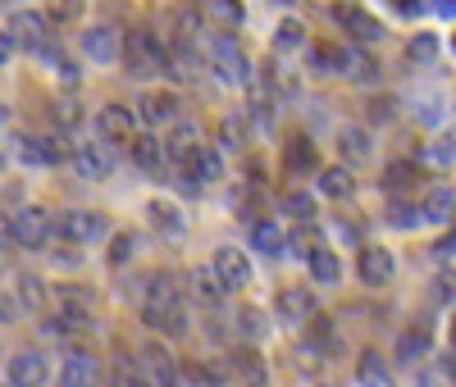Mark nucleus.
Listing matches in <instances>:
<instances>
[{"mask_svg":"<svg viewBox=\"0 0 456 387\" xmlns=\"http://www.w3.org/2000/svg\"><path fill=\"white\" fill-rule=\"evenodd\" d=\"M142 319L156 328V333H165V337H183V333H187V305H183L178 274H151V278H146Z\"/></svg>","mask_w":456,"mask_h":387,"instance_id":"f257e3e1","label":"nucleus"},{"mask_svg":"<svg viewBox=\"0 0 456 387\" xmlns=\"http://www.w3.org/2000/svg\"><path fill=\"white\" fill-rule=\"evenodd\" d=\"M51 228L69 246H92V242H105L110 238V219L101 210H64L51 219Z\"/></svg>","mask_w":456,"mask_h":387,"instance_id":"f03ea898","label":"nucleus"},{"mask_svg":"<svg viewBox=\"0 0 456 387\" xmlns=\"http://www.w3.org/2000/svg\"><path fill=\"white\" fill-rule=\"evenodd\" d=\"M206 55H210V69L224 77V83H233V87L251 83L247 55H242V46H238V36H233V32H215V36H210V46H206Z\"/></svg>","mask_w":456,"mask_h":387,"instance_id":"7ed1b4c3","label":"nucleus"},{"mask_svg":"<svg viewBox=\"0 0 456 387\" xmlns=\"http://www.w3.org/2000/svg\"><path fill=\"white\" fill-rule=\"evenodd\" d=\"M119 60H128V73H133V77H151V73H165L169 51H165L151 32H128Z\"/></svg>","mask_w":456,"mask_h":387,"instance_id":"20e7f679","label":"nucleus"},{"mask_svg":"<svg viewBox=\"0 0 456 387\" xmlns=\"http://www.w3.org/2000/svg\"><path fill=\"white\" fill-rule=\"evenodd\" d=\"M137 119H142L146 128H169V124H178V119H183V101H178V92H165V87L142 92V101H137Z\"/></svg>","mask_w":456,"mask_h":387,"instance_id":"39448f33","label":"nucleus"},{"mask_svg":"<svg viewBox=\"0 0 456 387\" xmlns=\"http://www.w3.org/2000/svg\"><path fill=\"white\" fill-rule=\"evenodd\" d=\"M46 378H51V360L37 351V346H23V351H14L10 365H5V383H10V387H46Z\"/></svg>","mask_w":456,"mask_h":387,"instance_id":"423d86ee","label":"nucleus"},{"mask_svg":"<svg viewBox=\"0 0 456 387\" xmlns=\"http://www.w3.org/2000/svg\"><path fill=\"white\" fill-rule=\"evenodd\" d=\"M10 228H14V246L37 251V246H46V238H51V214L42 206H19L10 214Z\"/></svg>","mask_w":456,"mask_h":387,"instance_id":"0eeeda50","label":"nucleus"},{"mask_svg":"<svg viewBox=\"0 0 456 387\" xmlns=\"http://www.w3.org/2000/svg\"><path fill=\"white\" fill-rule=\"evenodd\" d=\"M83 55H87L92 64H119V55H124V32L110 28V23L87 28V32H83Z\"/></svg>","mask_w":456,"mask_h":387,"instance_id":"6e6552de","label":"nucleus"},{"mask_svg":"<svg viewBox=\"0 0 456 387\" xmlns=\"http://www.w3.org/2000/svg\"><path fill=\"white\" fill-rule=\"evenodd\" d=\"M210 269H215V278L224 283V292H242L251 283V260L238 246H219L215 260H210Z\"/></svg>","mask_w":456,"mask_h":387,"instance_id":"1a4fd4ad","label":"nucleus"},{"mask_svg":"<svg viewBox=\"0 0 456 387\" xmlns=\"http://www.w3.org/2000/svg\"><path fill=\"white\" fill-rule=\"evenodd\" d=\"M69 165H73V173H78L83 182H105L110 173H114V155H110V146H73V155H69Z\"/></svg>","mask_w":456,"mask_h":387,"instance_id":"9d476101","label":"nucleus"},{"mask_svg":"<svg viewBox=\"0 0 456 387\" xmlns=\"http://www.w3.org/2000/svg\"><path fill=\"white\" fill-rule=\"evenodd\" d=\"M333 60H338V77H352V83H374V77H379V64L370 60V51L361 42L333 46Z\"/></svg>","mask_w":456,"mask_h":387,"instance_id":"9b49d317","label":"nucleus"},{"mask_svg":"<svg viewBox=\"0 0 456 387\" xmlns=\"http://www.w3.org/2000/svg\"><path fill=\"white\" fill-rule=\"evenodd\" d=\"M5 32H10V42L23 46V51H46V32L51 28H46V19L37 14V10H14Z\"/></svg>","mask_w":456,"mask_h":387,"instance_id":"f8f14e48","label":"nucleus"},{"mask_svg":"<svg viewBox=\"0 0 456 387\" xmlns=\"http://www.w3.org/2000/svg\"><path fill=\"white\" fill-rule=\"evenodd\" d=\"M137 378H142V387H178V369L160 346H146L137 356Z\"/></svg>","mask_w":456,"mask_h":387,"instance_id":"ddd939ff","label":"nucleus"},{"mask_svg":"<svg viewBox=\"0 0 456 387\" xmlns=\"http://www.w3.org/2000/svg\"><path fill=\"white\" fill-rule=\"evenodd\" d=\"M333 19H338V28L347 36H356V42H379V36H384V23H379L370 10H361V5H338Z\"/></svg>","mask_w":456,"mask_h":387,"instance_id":"4468645a","label":"nucleus"},{"mask_svg":"<svg viewBox=\"0 0 456 387\" xmlns=\"http://www.w3.org/2000/svg\"><path fill=\"white\" fill-rule=\"evenodd\" d=\"M96 133H101L105 141H128V137L137 133V114H133L128 105H105V109L96 114Z\"/></svg>","mask_w":456,"mask_h":387,"instance_id":"2eb2a0df","label":"nucleus"},{"mask_svg":"<svg viewBox=\"0 0 456 387\" xmlns=\"http://www.w3.org/2000/svg\"><path fill=\"white\" fill-rule=\"evenodd\" d=\"M55 305H60V315L73 324V328H87L92 324V292L87 287H55Z\"/></svg>","mask_w":456,"mask_h":387,"instance_id":"dca6fc26","label":"nucleus"},{"mask_svg":"<svg viewBox=\"0 0 456 387\" xmlns=\"http://www.w3.org/2000/svg\"><path fill=\"white\" fill-rule=\"evenodd\" d=\"M311 315H315V296H311L306 287H283V292H279V319H283L288 328L311 324Z\"/></svg>","mask_w":456,"mask_h":387,"instance_id":"f3484780","label":"nucleus"},{"mask_svg":"<svg viewBox=\"0 0 456 387\" xmlns=\"http://www.w3.org/2000/svg\"><path fill=\"white\" fill-rule=\"evenodd\" d=\"M169 128H174V133H169V141H165V160H169V165H187V155L201 146V128L187 124V119H178V124H169Z\"/></svg>","mask_w":456,"mask_h":387,"instance_id":"a211bd4d","label":"nucleus"},{"mask_svg":"<svg viewBox=\"0 0 456 387\" xmlns=\"http://www.w3.org/2000/svg\"><path fill=\"white\" fill-rule=\"evenodd\" d=\"M393 251H384V246H365L361 251V283L365 287H384L388 278H393Z\"/></svg>","mask_w":456,"mask_h":387,"instance_id":"6ab92c4d","label":"nucleus"},{"mask_svg":"<svg viewBox=\"0 0 456 387\" xmlns=\"http://www.w3.org/2000/svg\"><path fill=\"white\" fill-rule=\"evenodd\" d=\"M338 146H342V165H365L370 155H374V137H370V128H361V124H347L338 133Z\"/></svg>","mask_w":456,"mask_h":387,"instance_id":"aec40b11","label":"nucleus"},{"mask_svg":"<svg viewBox=\"0 0 456 387\" xmlns=\"http://www.w3.org/2000/svg\"><path fill=\"white\" fill-rule=\"evenodd\" d=\"M187 173H192L201 187H206V182H219V178H224V155H219V146H206V141H201L192 155H187Z\"/></svg>","mask_w":456,"mask_h":387,"instance_id":"412c9836","label":"nucleus"},{"mask_svg":"<svg viewBox=\"0 0 456 387\" xmlns=\"http://www.w3.org/2000/svg\"><path fill=\"white\" fill-rule=\"evenodd\" d=\"M420 219L425 223H452L456 219V191L452 187H429L420 197Z\"/></svg>","mask_w":456,"mask_h":387,"instance_id":"4be33fe9","label":"nucleus"},{"mask_svg":"<svg viewBox=\"0 0 456 387\" xmlns=\"http://www.w3.org/2000/svg\"><path fill=\"white\" fill-rule=\"evenodd\" d=\"M251 246L260 255H270V260H283L288 255V238H283V228L274 219H256L251 223Z\"/></svg>","mask_w":456,"mask_h":387,"instance_id":"5701e85b","label":"nucleus"},{"mask_svg":"<svg viewBox=\"0 0 456 387\" xmlns=\"http://www.w3.org/2000/svg\"><path fill=\"white\" fill-rule=\"evenodd\" d=\"M96 383V360L87 351H69L60 365V387H92Z\"/></svg>","mask_w":456,"mask_h":387,"instance_id":"b1692460","label":"nucleus"},{"mask_svg":"<svg viewBox=\"0 0 456 387\" xmlns=\"http://www.w3.org/2000/svg\"><path fill=\"white\" fill-rule=\"evenodd\" d=\"M429 356V333L425 328H406L402 342H397V365H411V369H420V360Z\"/></svg>","mask_w":456,"mask_h":387,"instance_id":"393cba45","label":"nucleus"},{"mask_svg":"<svg viewBox=\"0 0 456 387\" xmlns=\"http://www.w3.org/2000/svg\"><path fill=\"white\" fill-rule=\"evenodd\" d=\"M128 150H133V160L142 165V169H151V173H165V146L156 141V137H128Z\"/></svg>","mask_w":456,"mask_h":387,"instance_id":"a878e982","label":"nucleus"},{"mask_svg":"<svg viewBox=\"0 0 456 387\" xmlns=\"http://www.w3.org/2000/svg\"><path fill=\"white\" fill-rule=\"evenodd\" d=\"M146 214L156 219V228L169 232V238H183V232H187V219H183V210H178L174 201H160V197H156V201L146 206Z\"/></svg>","mask_w":456,"mask_h":387,"instance_id":"bb28decb","label":"nucleus"},{"mask_svg":"<svg viewBox=\"0 0 456 387\" xmlns=\"http://www.w3.org/2000/svg\"><path fill=\"white\" fill-rule=\"evenodd\" d=\"M306 264H311V278H315L320 287H333V283H338V274H342V264H338V255H333L329 246H311Z\"/></svg>","mask_w":456,"mask_h":387,"instance_id":"cd10ccee","label":"nucleus"},{"mask_svg":"<svg viewBox=\"0 0 456 387\" xmlns=\"http://www.w3.org/2000/svg\"><path fill=\"white\" fill-rule=\"evenodd\" d=\"M206 14H210L224 32H238V28H242V19H247L242 0H206Z\"/></svg>","mask_w":456,"mask_h":387,"instance_id":"c85d7f7f","label":"nucleus"},{"mask_svg":"<svg viewBox=\"0 0 456 387\" xmlns=\"http://www.w3.org/2000/svg\"><path fill=\"white\" fill-rule=\"evenodd\" d=\"M14 301H19V310H42V305H46V283L37 278V274H19Z\"/></svg>","mask_w":456,"mask_h":387,"instance_id":"c756f323","label":"nucleus"},{"mask_svg":"<svg viewBox=\"0 0 456 387\" xmlns=\"http://www.w3.org/2000/svg\"><path fill=\"white\" fill-rule=\"evenodd\" d=\"M352 169L347 165H333V169H320V191H324V197H352Z\"/></svg>","mask_w":456,"mask_h":387,"instance_id":"7c9ffc66","label":"nucleus"},{"mask_svg":"<svg viewBox=\"0 0 456 387\" xmlns=\"http://www.w3.org/2000/svg\"><path fill=\"white\" fill-rule=\"evenodd\" d=\"M238 333H242L247 342H260L265 333H270V315H265L260 305H242V310H238Z\"/></svg>","mask_w":456,"mask_h":387,"instance_id":"2f4dec72","label":"nucleus"},{"mask_svg":"<svg viewBox=\"0 0 456 387\" xmlns=\"http://www.w3.org/2000/svg\"><path fill=\"white\" fill-rule=\"evenodd\" d=\"M356 378H361V387H393V378H388V365L379 360L374 351H365V356H361V365H356Z\"/></svg>","mask_w":456,"mask_h":387,"instance_id":"473e14b6","label":"nucleus"},{"mask_svg":"<svg viewBox=\"0 0 456 387\" xmlns=\"http://www.w3.org/2000/svg\"><path fill=\"white\" fill-rule=\"evenodd\" d=\"M288 169H292V173L315 169V146H311L306 137H292V141H288Z\"/></svg>","mask_w":456,"mask_h":387,"instance_id":"72a5a7b5","label":"nucleus"},{"mask_svg":"<svg viewBox=\"0 0 456 387\" xmlns=\"http://www.w3.org/2000/svg\"><path fill=\"white\" fill-rule=\"evenodd\" d=\"M301 42H306V28H301L297 19H283L274 28V51H301Z\"/></svg>","mask_w":456,"mask_h":387,"instance_id":"f704fd0d","label":"nucleus"},{"mask_svg":"<svg viewBox=\"0 0 456 387\" xmlns=\"http://www.w3.org/2000/svg\"><path fill=\"white\" fill-rule=\"evenodd\" d=\"M192 287H197V296H201L206 305H219V301H224V283L215 278V269H197Z\"/></svg>","mask_w":456,"mask_h":387,"instance_id":"c9c22d12","label":"nucleus"},{"mask_svg":"<svg viewBox=\"0 0 456 387\" xmlns=\"http://www.w3.org/2000/svg\"><path fill=\"white\" fill-rule=\"evenodd\" d=\"M283 210H288L292 219H301V223H311V219H315V197H311V191H288Z\"/></svg>","mask_w":456,"mask_h":387,"instance_id":"e433bc0d","label":"nucleus"},{"mask_svg":"<svg viewBox=\"0 0 456 387\" xmlns=\"http://www.w3.org/2000/svg\"><path fill=\"white\" fill-rule=\"evenodd\" d=\"M133 251H137L133 232H114V238H110V264H114V269H124V264L133 260Z\"/></svg>","mask_w":456,"mask_h":387,"instance_id":"4c0bfd02","label":"nucleus"},{"mask_svg":"<svg viewBox=\"0 0 456 387\" xmlns=\"http://www.w3.org/2000/svg\"><path fill=\"white\" fill-rule=\"evenodd\" d=\"M406 55H411V60H420V64H429V60L438 55V42H434L429 32H415L411 42H406Z\"/></svg>","mask_w":456,"mask_h":387,"instance_id":"58836bf2","label":"nucleus"},{"mask_svg":"<svg viewBox=\"0 0 456 387\" xmlns=\"http://www.w3.org/2000/svg\"><path fill=\"white\" fill-rule=\"evenodd\" d=\"M238 378H242V387H270L265 383V365L256 356H238Z\"/></svg>","mask_w":456,"mask_h":387,"instance_id":"ea45409f","label":"nucleus"},{"mask_svg":"<svg viewBox=\"0 0 456 387\" xmlns=\"http://www.w3.org/2000/svg\"><path fill=\"white\" fill-rule=\"evenodd\" d=\"M388 219H393V228H415V223H420V206L393 201V206H388Z\"/></svg>","mask_w":456,"mask_h":387,"instance_id":"a19ab883","label":"nucleus"},{"mask_svg":"<svg viewBox=\"0 0 456 387\" xmlns=\"http://www.w3.org/2000/svg\"><path fill=\"white\" fill-rule=\"evenodd\" d=\"M411 178H415V165H406V160H397V165H388V169H384V182H388L393 191H402Z\"/></svg>","mask_w":456,"mask_h":387,"instance_id":"79ce46f5","label":"nucleus"},{"mask_svg":"<svg viewBox=\"0 0 456 387\" xmlns=\"http://www.w3.org/2000/svg\"><path fill=\"white\" fill-rule=\"evenodd\" d=\"M311 246H315V242H311V232H306V228H297L292 238H288V251H292L297 260H306V255H311Z\"/></svg>","mask_w":456,"mask_h":387,"instance_id":"37998d69","label":"nucleus"},{"mask_svg":"<svg viewBox=\"0 0 456 387\" xmlns=\"http://www.w3.org/2000/svg\"><path fill=\"white\" fill-rule=\"evenodd\" d=\"M187 387H224V378L215 374V369H192V374H187Z\"/></svg>","mask_w":456,"mask_h":387,"instance_id":"c03bdc74","label":"nucleus"},{"mask_svg":"<svg viewBox=\"0 0 456 387\" xmlns=\"http://www.w3.org/2000/svg\"><path fill=\"white\" fill-rule=\"evenodd\" d=\"M434 301H438V305H452V301H456V278H452V274H443V278L434 283Z\"/></svg>","mask_w":456,"mask_h":387,"instance_id":"a18cd8bd","label":"nucleus"},{"mask_svg":"<svg viewBox=\"0 0 456 387\" xmlns=\"http://www.w3.org/2000/svg\"><path fill=\"white\" fill-rule=\"evenodd\" d=\"M425 160H429V165H452V160H456V150H452L447 141H434V146L425 150Z\"/></svg>","mask_w":456,"mask_h":387,"instance_id":"49530a36","label":"nucleus"},{"mask_svg":"<svg viewBox=\"0 0 456 387\" xmlns=\"http://www.w3.org/2000/svg\"><path fill=\"white\" fill-rule=\"evenodd\" d=\"M69 333H78V328H73L64 315H55V319H46V324H42V337H69Z\"/></svg>","mask_w":456,"mask_h":387,"instance_id":"de8ad7c7","label":"nucleus"},{"mask_svg":"<svg viewBox=\"0 0 456 387\" xmlns=\"http://www.w3.org/2000/svg\"><path fill=\"white\" fill-rule=\"evenodd\" d=\"M393 109H397V105L384 96V101H374V105H370V119H374V124H388V119H393Z\"/></svg>","mask_w":456,"mask_h":387,"instance_id":"09e8293b","label":"nucleus"},{"mask_svg":"<svg viewBox=\"0 0 456 387\" xmlns=\"http://www.w3.org/2000/svg\"><path fill=\"white\" fill-rule=\"evenodd\" d=\"M10 319H19V301H14V292H10V296H0V324H10Z\"/></svg>","mask_w":456,"mask_h":387,"instance_id":"8fccbe9b","label":"nucleus"},{"mask_svg":"<svg viewBox=\"0 0 456 387\" xmlns=\"http://www.w3.org/2000/svg\"><path fill=\"white\" fill-rule=\"evenodd\" d=\"M83 14V0H60L55 5V19H78Z\"/></svg>","mask_w":456,"mask_h":387,"instance_id":"3c124183","label":"nucleus"},{"mask_svg":"<svg viewBox=\"0 0 456 387\" xmlns=\"http://www.w3.org/2000/svg\"><path fill=\"white\" fill-rule=\"evenodd\" d=\"M0 251H14V228H10V214H0Z\"/></svg>","mask_w":456,"mask_h":387,"instance_id":"603ef678","label":"nucleus"},{"mask_svg":"<svg viewBox=\"0 0 456 387\" xmlns=\"http://www.w3.org/2000/svg\"><path fill=\"white\" fill-rule=\"evenodd\" d=\"M434 255H438V260H452V255H456V232H452V238H443V242L434 246Z\"/></svg>","mask_w":456,"mask_h":387,"instance_id":"864d4df0","label":"nucleus"},{"mask_svg":"<svg viewBox=\"0 0 456 387\" xmlns=\"http://www.w3.org/2000/svg\"><path fill=\"white\" fill-rule=\"evenodd\" d=\"M429 10H434V14H443V19H456V0H434Z\"/></svg>","mask_w":456,"mask_h":387,"instance_id":"5fc2aeb1","label":"nucleus"},{"mask_svg":"<svg viewBox=\"0 0 456 387\" xmlns=\"http://www.w3.org/2000/svg\"><path fill=\"white\" fill-rule=\"evenodd\" d=\"M10 55H14V42H10V32H0V64H10Z\"/></svg>","mask_w":456,"mask_h":387,"instance_id":"6e6d98bb","label":"nucleus"},{"mask_svg":"<svg viewBox=\"0 0 456 387\" xmlns=\"http://www.w3.org/2000/svg\"><path fill=\"white\" fill-rule=\"evenodd\" d=\"M55 260H60V264H78V251H73V246H60Z\"/></svg>","mask_w":456,"mask_h":387,"instance_id":"4d7b16f0","label":"nucleus"},{"mask_svg":"<svg viewBox=\"0 0 456 387\" xmlns=\"http://www.w3.org/2000/svg\"><path fill=\"white\" fill-rule=\"evenodd\" d=\"M443 378H447V383H456V351L443 360Z\"/></svg>","mask_w":456,"mask_h":387,"instance_id":"13d9d810","label":"nucleus"},{"mask_svg":"<svg viewBox=\"0 0 456 387\" xmlns=\"http://www.w3.org/2000/svg\"><path fill=\"white\" fill-rule=\"evenodd\" d=\"M270 5H297V0H270Z\"/></svg>","mask_w":456,"mask_h":387,"instance_id":"bf43d9fd","label":"nucleus"},{"mask_svg":"<svg viewBox=\"0 0 456 387\" xmlns=\"http://www.w3.org/2000/svg\"><path fill=\"white\" fill-rule=\"evenodd\" d=\"M452 351H456V319H452Z\"/></svg>","mask_w":456,"mask_h":387,"instance_id":"052dcab7","label":"nucleus"},{"mask_svg":"<svg viewBox=\"0 0 456 387\" xmlns=\"http://www.w3.org/2000/svg\"><path fill=\"white\" fill-rule=\"evenodd\" d=\"M320 387H333V383H320Z\"/></svg>","mask_w":456,"mask_h":387,"instance_id":"680f3d73","label":"nucleus"},{"mask_svg":"<svg viewBox=\"0 0 456 387\" xmlns=\"http://www.w3.org/2000/svg\"><path fill=\"white\" fill-rule=\"evenodd\" d=\"M0 5H10V0H0Z\"/></svg>","mask_w":456,"mask_h":387,"instance_id":"e2e57ef3","label":"nucleus"},{"mask_svg":"<svg viewBox=\"0 0 456 387\" xmlns=\"http://www.w3.org/2000/svg\"><path fill=\"white\" fill-rule=\"evenodd\" d=\"M452 46H456V36H452Z\"/></svg>","mask_w":456,"mask_h":387,"instance_id":"0e129e2a","label":"nucleus"}]
</instances>
